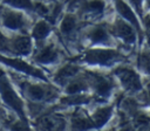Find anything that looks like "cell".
Listing matches in <instances>:
<instances>
[{"mask_svg":"<svg viewBox=\"0 0 150 131\" xmlns=\"http://www.w3.org/2000/svg\"><path fill=\"white\" fill-rule=\"evenodd\" d=\"M131 1L134 2V5L136 6V8L138 9V12L141 13V9H139V8H141V7H139V5H141V0H131Z\"/></svg>","mask_w":150,"mask_h":131,"instance_id":"d4e9b609","label":"cell"},{"mask_svg":"<svg viewBox=\"0 0 150 131\" xmlns=\"http://www.w3.org/2000/svg\"><path fill=\"white\" fill-rule=\"evenodd\" d=\"M122 58V55L112 49H94L86 53L83 61L95 64H109L111 62L118 61Z\"/></svg>","mask_w":150,"mask_h":131,"instance_id":"6da1fadb","label":"cell"},{"mask_svg":"<svg viewBox=\"0 0 150 131\" xmlns=\"http://www.w3.org/2000/svg\"><path fill=\"white\" fill-rule=\"evenodd\" d=\"M148 2H149V5H150V0H148Z\"/></svg>","mask_w":150,"mask_h":131,"instance_id":"f546056e","label":"cell"},{"mask_svg":"<svg viewBox=\"0 0 150 131\" xmlns=\"http://www.w3.org/2000/svg\"><path fill=\"white\" fill-rule=\"evenodd\" d=\"M116 8H117V11L121 13V15H122L124 19H127L129 22H131V25L135 26V27L139 30V25H138V21H137V19H136L135 14L132 13V11L130 9V7H129L124 1H122V0H116Z\"/></svg>","mask_w":150,"mask_h":131,"instance_id":"52a82bcc","label":"cell"},{"mask_svg":"<svg viewBox=\"0 0 150 131\" xmlns=\"http://www.w3.org/2000/svg\"><path fill=\"white\" fill-rule=\"evenodd\" d=\"M91 78H93V81H94V84H95V88H96V91H97V94L98 95H108L109 92H110V90H111V83L107 80V78H104V77H102V76H97V75H91Z\"/></svg>","mask_w":150,"mask_h":131,"instance_id":"9c48e42d","label":"cell"},{"mask_svg":"<svg viewBox=\"0 0 150 131\" xmlns=\"http://www.w3.org/2000/svg\"><path fill=\"white\" fill-rule=\"evenodd\" d=\"M75 27H76V20H75V18L71 16V15H67V16L63 19L60 29H61L62 34L69 35V34H71V33L74 32Z\"/></svg>","mask_w":150,"mask_h":131,"instance_id":"e0dca14e","label":"cell"},{"mask_svg":"<svg viewBox=\"0 0 150 131\" xmlns=\"http://www.w3.org/2000/svg\"><path fill=\"white\" fill-rule=\"evenodd\" d=\"M8 4L15 6V7H21V8H30L32 2L30 0H5Z\"/></svg>","mask_w":150,"mask_h":131,"instance_id":"7402d4cb","label":"cell"},{"mask_svg":"<svg viewBox=\"0 0 150 131\" xmlns=\"http://www.w3.org/2000/svg\"><path fill=\"white\" fill-rule=\"evenodd\" d=\"M56 50L54 49L53 46H48V47H45L36 56V61L41 62V63H50L53 61H55L56 58Z\"/></svg>","mask_w":150,"mask_h":131,"instance_id":"5bb4252c","label":"cell"},{"mask_svg":"<svg viewBox=\"0 0 150 131\" xmlns=\"http://www.w3.org/2000/svg\"><path fill=\"white\" fill-rule=\"evenodd\" d=\"M115 74L120 77L123 87L129 90V91H137L141 89V81H139V77L138 75L131 70V69H128V68H124V67H120L115 70Z\"/></svg>","mask_w":150,"mask_h":131,"instance_id":"3957f363","label":"cell"},{"mask_svg":"<svg viewBox=\"0 0 150 131\" xmlns=\"http://www.w3.org/2000/svg\"><path fill=\"white\" fill-rule=\"evenodd\" d=\"M6 47H7V40H6V37L4 35L0 34V49L1 50H5Z\"/></svg>","mask_w":150,"mask_h":131,"instance_id":"cb8c5ba5","label":"cell"},{"mask_svg":"<svg viewBox=\"0 0 150 131\" xmlns=\"http://www.w3.org/2000/svg\"><path fill=\"white\" fill-rule=\"evenodd\" d=\"M71 127H73V131H84L94 127V124H93V120L83 111H79V112H75L73 116Z\"/></svg>","mask_w":150,"mask_h":131,"instance_id":"8992f818","label":"cell"},{"mask_svg":"<svg viewBox=\"0 0 150 131\" xmlns=\"http://www.w3.org/2000/svg\"><path fill=\"white\" fill-rule=\"evenodd\" d=\"M144 22H145V26H146V28L150 30V18H148V19H146Z\"/></svg>","mask_w":150,"mask_h":131,"instance_id":"484cf974","label":"cell"},{"mask_svg":"<svg viewBox=\"0 0 150 131\" xmlns=\"http://www.w3.org/2000/svg\"><path fill=\"white\" fill-rule=\"evenodd\" d=\"M23 18L19 13L9 12L4 18V25L11 29H19L23 26Z\"/></svg>","mask_w":150,"mask_h":131,"instance_id":"ba28073f","label":"cell"},{"mask_svg":"<svg viewBox=\"0 0 150 131\" xmlns=\"http://www.w3.org/2000/svg\"><path fill=\"white\" fill-rule=\"evenodd\" d=\"M48 33H49V26L46 22L41 21L35 26L33 30V36L38 40H41V39H45L48 35Z\"/></svg>","mask_w":150,"mask_h":131,"instance_id":"ac0fdd59","label":"cell"},{"mask_svg":"<svg viewBox=\"0 0 150 131\" xmlns=\"http://www.w3.org/2000/svg\"><path fill=\"white\" fill-rule=\"evenodd\" d=\"M110 116H111V108L110 106L98 109L93 115V118H91L94 126H102L103 124L107 123V120L110 118Z\"/></svg>","mask_w":150,"mask_h":131,"instance_id":"30bf717a","label":"cell"},{"mask_svg":"<svg viewBox=\"0 0 150 131\" xmlns=\"http://www.w3.org/2000/svg\"><path fill=\"white\" fill-rule=\"evenodd\" d=\"M27 94L29 95L30 98L36 99V101H41V99L47 98L49 92L41 85H29L27 88Z\"/></svg>","mask_w":150,"mask_h":131,"instance_id":"9a60e30c","label":"cell"},{"mask_svg":"<svg viewBox=\"0 0 150 131\" xmlns=\"http://www.w3.org/2000/svg\"><path fill=\"white\" fill-rule=\"evenodd\" d=\"M149 42H150V40H149Z\"/></svg>","mask_w":150,"mask_h":131,"instance_id":"4dcf8cb0","label":"cell"},{"mask_svg":"<svg viewBox=\"0 0 150 131\" xmlns=\"http://www.w3.org/2000/svg\"><path fill=\"white\" fill-rule=\"evenodd\" d=\"M40 124L45 131H63L64 129V119L57 115L46 116L41 119Z\"/></svg>","mask_w":150,"mask_h":131,"instance_id":"5b68a950","label":"cell"},{"mask_svg":"<svg viewBox=\"0 0 150 131\" xmlns=\"http://www.w3.org/2000/svg\"><path fill=\"white\" fill-rule=\"evenodd\" d=\"M114 32L117 36L123 39L125 42H128V43L135 42V39H136L135 32H134L132 27L130 25H128L127 22H124L122 20H117L114 26Z\"/></svg>","mask_w":150,"mask_h":131,"instance_id":"277c9868","label":"cell"},{"mask_svg":"<svg viewBox=\"0 0 150 131\" xmlns=\"http://www.w3.org/2000/svg\"><path fill=\"white\" fill-rule=\"evenodd\" d=\"M104 8V4L101 0H91L87 4V9L91 13H101Z\"/></svg>","mask_w":150,"mask_h":131,"instance_id":"ffe728a7","label":"cell"},{"mask_svg":"<svg viewBox=\"0 0 150 131\" xmlns=\"http://www.w3.org/2000/svg\"><path fill=\"white\" fill-rule=\"evenodd\" d=\"M79 68L74 64H67L64 66L62 69H60V71L56 74L55 76V81H57L59 83H64L68 78H70L71 76H74L77 73Z\"/></svg>","mask_w":150,"mask_h":131,"instance_id":"7c38bea8","label":"cell"},{"mask_svg":"<svg viewBox=\"0 0 150 131\" xmlns=\"http://www.w3.org/2000/svg\"><path fill=\"white\" fill-rule=\"evenodd\" d=\"M141 131H150V126L149 125H143L142 129H141Z\"/></svg>","mask_w":150,"mask_h":131,"instance_id":"4316f807","label":"cell"},{"mask_svg":"<svg viewBox=\"0 0 150 131\" xmlns=\"http://www.w3.org/2000/svg\"><path fill=\"white\" fill-rule=\"evenodd\" d=\"M90 39L96 43H103L108 41V32L104 27H96L90 33Z\"/></svg>","mask_w":150,"mask_h":131,"instance_id":"2e32d148","label":"cell"},{"mask_svg":"<svg viewBox=\"0 0 150 131\" xmlns=\"http://www.w3.org/2000/svg\"><path fill=\"white\" fill-rule=\"evenodd\" d=\"M138 63L142 69H144L148 74H150V55L149 54H145V53L141 54L138 58Z\"/></svg>","mask_w":150,"mask_h":131,"instance_id":"44dd1931","label":"cell"},{"mask_svg":"<svg viewBox=\"0 0 150 131\" xmlns=\"http://www.w3.org/2000/svg\"><path fill=\"white\" fill-rule=\"evenodd\" d=\"M122 131H130V130H122Z\"/></svg>","mask_w":150,"mask_h":131,"instance_id":"f1b7e54d","label":"cell"},{"mask_svg":"<svg viewBox=\"0 0 150 131\" xmlns=\"http://www.w3.org/2000/svg\"><path fill=\"white\" fill-rule=\"evenodd\" d=\"M86 89V84L84 82L82 81H75L73 83H70L68 87H67V92L69 95H77L79 92L83 91Z\"/></svg>","mask_w":150,"mask_h":131,"instance_id":"d6986e66","label":"cell"},{"mask_svg":"<svg viewBox=\"0 0 150 131\" xmlns=\"http://www.w3.org/2000/svg\"><path fill=\"white\" fill-rule=\"evenodd\" d=\"M12 131H28V129L22 123H16L12 126Z\"/></svg>","mask_w":150,"mask_h":131,"instance_id":"603a6c76","label":"cell"},{"mask_svg":"<svg viewBox=\"0 0 150 131\" xmlns=\"http://www.w3.org/2000/svg\"><path fill=\"white\" fill-rule=\"evenodd\" d=\"M13 49L22 55H26L30 51V40L27 36H19L13 41Z\"/></svg>","mask_w":150,"mask_h":131,"instance_id":"8fae6325","label":"cell"},{"mask_svg":"<svg viewBox=\"0 0 150 131\" xmlns=\"http://www.w3.org/2000/svg\"><path fill=\"white\" fill-rule=\"evenodd\" d=\"M4 61L7 62V63H9V64H12V66L15 67V68H18V69L21 70V71H25V73H27V74L35 75V76H39V77H43V76H42V73H41L40 70H38V69H35V68L28 66L27 63H25V62H22V61H19V60H4Z\"/></svg>","mask_w":150,"mask_h":131,"instance_id":"4fadbf2b","label":"cell"},{"mask_svg":"<svg viewBox=\"0 0 150 131\" xmlns=\"http://www.w3.org/2000/svg\"><path fill=\"white\" fill-rule=\"evenodd\" d=\"M149 96H150V85H149Z\"/></svg>","mask_w":150,"mask_h":131,"instance_id":"83f0119b","label":"cell"},{"mask_svg":"<svg viewBox=\"0 0 150 131\" xmlns=\"http://www.w3.org/2000/svg\"><path fill=\"white\" fill-rule=\"evenodd\" d=\"M0 91H1V96L4 98V101L12 106L15 111H18V113H20L23 117V112H22V103L20 101V98L18 97V95L14 92V90L12 89V87L9 85L8 81L6 80V77L4 76L2 73H0Z\"/></svg>","mask_w":150,"mask_h":131,"instance_id":"7a4b0ae2","label":"cell"}]
</instances>
